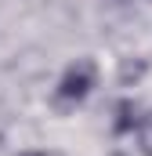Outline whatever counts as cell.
<instances>
[{"label": "cell", "mask_w": 152, "mask_h": 156, "mask_svg": "<svg viewBox=\"0 0 152 156\" xmlns=\"http://www.w3.org/2000/svg\"><path fill=\"white\" fill-rule=\"evenodd\" d=\"M26 156H43V153H26Z\"/></svg>", "instance_id": "5b68a950"}, {"label": "cell", "mask_w": 152, "mask_h": 156, "mask_svg": "<svg viewBox=\"0 0 152 156\" xmlns=\"http://www.w3.org/2000/svg\"><path fill=\"white\" fill-rule=\"evenodd\" d=\"M98 83V66H94V58H76L73 66L65 69V76L58 80V102L62 105H76V102H83L87 94H91V87Z\"/></svg>", "instance_id": "6da1fadb"}, {"label": "cell", "mask_w": 152, "mask_h": 156, "mask_svg": "<svg viewBox=\"0 0 152 156\" xmlns=\"http://www.w3.org/2000/svg\"><path fill=\"white\" fill-rule=\"evenodd\" d=\"M116 113H119V120H116V134L134 131V123H138V105H134L130 98H123V102L116 105Z\"/></svg>", "instance_id": "7a4b0ae2"}, {"label": "cell", "mask_w": 152, "mask_h": 156, "mask_svg": "<svg viewBox=\"0 0 152 156\" xmlns=\"http://www.w3.org/2000/svg\"><path fill=\"white\" fill-rule=\"evenodd\" d=\"M138 142H141V153L152 156V113L138 120Z\"/></svg>", "instance_id": "3957f363"}, {"label": "cell", "mask_w": 152, "mask_h": 156, "mask_svg": "<svg viewBox=\"0 0 152 156\" xmlns=\"http://www.w3.org/2000/svg\"><path fill=\"white\" fill-rule=\"evenodd\" d=\"M141 73H145V62H123V66H119V80H123V83L138 80Z\"/></svg>", "instance_id": "277c9868"}]
</instances>
